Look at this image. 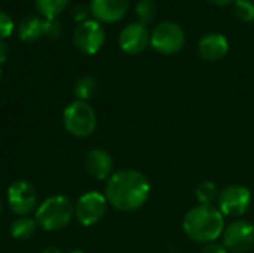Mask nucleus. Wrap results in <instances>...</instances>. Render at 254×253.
Returning a JSON list of instances; mask_svg holds the SVG:
<instances>
[{
  "label": "nucleus",
  "instance_id": "nucleus-7",
  "mask_svg": "<svg viewBox=\"0 0 254 253\" xmlns=\"http://www.w3.org/2000/svg\"><path fill=\"white\" fill-rule=\"evenodd\" d=\"M7 206L16 216H30L37 209L36 188L28 180H15L7 188Z\"/></svg>",
  "mask_w": 254,
  "mask_h": 253
},
{
  "label": "nucleus",
  "instance_id": "nucleus-19",
  "mask_svg": "<svg viewBox=\"0 0 254 253\" xmlns=\"http://www.w3.org/2000/svg\"><path fill=\"white\" fill-rule=\"evenodd\" d=\"M156 3L153 0H138L137 6H135V15L138 18V22L141 24H149L156 18L158 9H156Z\"/></svg>",
  "mask_w": 254,
  "mask_h": 253
},
{
  "label": "nucleus",
  "instance_id": "nucleus-15",
  "mask_svg": "<svg viewBox=\"0 0 254 253\" xmlns=\"http://www.w3.org/2000/svg\"><path fill=\"white\" fill-rule=\"evenodd\" d=\"M45 18L28 15L18 25V36L24 42H34L45 34Z\"/></svg>",
  "mask_w": 254,
  "mask_h": 253
},
{
  "label": "nucleus",
  "instance_id": "nucleus-8",
  "mask_svg": "<svg viewBox=\"0 0 254 253\" xmlns=\"http://www.w3.org/2000/svg\"><path fill=\"white\" fill-rule=\"evenodd\" d=\"M106 33L103 25L95 19L80 22L73 33V43L82 54L94 55L104 45Z\"/></svg>",
  "mask_w": 254,
  "mask_h": 253
},
{
  "label": "nucleus",
  "instance_id": "nucleus-2",
  "mask_svg": "<svg viewBox=\"0 0 254 253\" xmlns=\"http://www.w3.org/2000/svg\"><path fill=\"white\" fill-rule=\"evenodd\" d=\"M183 230L193 242L207 245L222 236L225 230V216L213 204H199L186 213Z\"/></svg>",
  "mask_w": 254,
  "mask_h": 253
},
{
  "label": "nucleus",
  "instance_id": "nucleus-27",
  "mask_svg": "<svg viewBox=\"0 0 254 253\" xmlns=\"http://www.w3.org/2000/svg\"><path fill=\"white\" fill-rule=\"evenodd\" d=\"M208 1H211V3H214L217 6H226V4H229V3H232L235 0H208Z\"/></svg>",
  "mask_w": 254,
  "mask_h": 253
},
{
  "label": "nucleus",
  "instance_id": "nucleus-20",
  "mask_svg": "<svg viewBox=\"0 0 254 253\" xmlns=\"http://www.w3.org/2000/svg\"><path fill=\"white\" fill-rule=\"evenodd\" d=\"M196 198H198V201L201 204L211 206V203L219 198V192H217L216 183L211 182V180H205V182L199 183L198 188H196Z\"/></svg>",
  "mask_w": 254,
  "mask_h": 253
},
{
  "label": "nucleus",
  "instance_id": "nucleus-21",
  "mask_svg": "<svg viewBox=\"0 0 254 253\" xmlns=\"http://www.w3.org/2000/svg\"><path fill=\"white\" fill-rule=\"evenodd\" d=\"M234 13L243 22L254 21V1L252 0H235Z\"/></svg>",
  "mask_w": 254,
  "mask_h": 253
},
{
  "label": "nucleus",
  "instance_id": "nucleus-17",
  "mask_svg": "<svg viewBox=\"0 0 254 253\" xmlns=\"http://www.w3.org/2000/svg\"><path fill=\"white\" fill-rule=\"evenodd\" d=\"M39 13L45 19L57 18L68 4V0H34Z\"/></svg>",
  "mask_w": 254,
  "mask_h": 253
},
{
  "label": "nucleus",
  "instance_id": "nucleus-31",
  "mask_svg": "<svg viewBox=\"0 0 254 253\" xmlns=\"http://www.w3.org/2000/svg\"><path fill=\"white\" fill-rule=\"evenodd\" d=\"M0 78H1V70H0Z\"/></svg>",
  "mask_w": 254,
  "mask_h": 253
},
{
  "label": "nucleus",
  "instance_id": "nucleus-5",
  "mask_svg": "<svg viewBox=\"0 0 254 253\" xmlns=\"http://www.w3.org/2000/svg\"><path fill=\"white\" fill-rule=\"evenodd\" d=\"M185 30L173 21L159 22L150 33V45L153 49L165 55L177 54L185 46Z\"/></svg>",
  "mask_w": 254,
  "mask_h": 253
},
{
  "label": "nucleus",
  "instance_id": "nucleus-28",
  "mask_svg": "<svg viewBox=\"0 0 254 253\" xmlns=\"http://www.w3.org/2000/svg\"><path fill=\"white\" fill-rule=\"evenodd\" d=\"M42 253H63L58 248H55V246H49V248H45Z\"/></svg>",
  "mask_w": 254,
  "mask_h": 253
},
{
  "label": "nucleus",
  "instance_id": "nucleus-11",
  "mask_svg": "<svg viewBox=\"0 0 254 253\" xmlns=\"http://www.w3.org/2000/svg\"><path fill=\"white\" fill-rule=\"evenodd\" d=\"M150 45V33L141 22L128 24L119 34V46L129 55L143 52Z\"/></svg>",
  "mask_w": 254,
  "mask_h": 253
},
{
  "label": "nucleus",
  "instance_id": "nucleus-26",
  "mask_svg": "<svg viewBox=\"0 0 254 253\" xmlns=\"http://www.w3.org/2000/svg\"><path fill=\"white\" fill-rule=\"evenodd\" d=\"M9 55V46L4 42H0V64L7 60Z\"/></svg>",
  "mask_w": 254,
  "mask_h": 253
},
{
  "label": "nucleus",
  "instance_id": "nucleus-10",
  "mask_svg": "<svg viewBox=\"0 0 254 253\" xmlns=\"http://www.w3.org/2000/svg\"><path fill=\"white\" fill-rule=\"evenodd\" d=\"M223 246L234 253H244L254 246V225L249 221L237 219L225 227Z\"/></svg>",
  "mask_w": 254,
  "mask_h": 253
},
{
  "label": "nucleus",
  "instance_id": "nucleus-14",
  "mask_svg": "<svg viewBox=\"0 0 254 253\" xmlns=\"http://www.w3.org/2000/svg\"><path fill=\"white\" fill-rule=\"evenodd\" d=\"M229 51V42L226 36L220 33H208L198 42V52L207 61L222 60Z\"/></svg>",
  "mask_w": 254,
  "mask_h": 253
},
{
  "label": "nucleus",
  "instance_id": "nucleus-29",
  "mask_svg": "<svg viewBox=\"0 0 254 253\" xmlns=\"http://www.w3.org/2000/svg\"><path fill=\"white\" fill-rule=\"evenodd\" d=\"M67 253H85V252H82V251H77V249H74V251H70V252H67Z\"/></svg>",
  "mask_w": 254,
  "mask_h": 253
},
{
  "label": "nucleus",
  "instance_id": "nucleus-24",
  "mask_svg": "<svg viewBox=\"0 0 254 253\" xmlns=\"http://www.w3.org/2000/svg\"><path fill=\"white\" fill-rule=\"evenodd\" d=\"M89 12H91V9H88V6H85V4H76L71 9V16H73L74 21H77L80 24V22L88 21Z\"/></svg>",
  "mask_w": 254,
  "mask_h": 253
},
{
  "label": "nucleus",
  "instance_id": "nucleus-18",
  "mask_svg": "<svg viewBox=\"0 0 254 253\" xmlns=\"http://www.w3.org/2000/svg\"><path fill=\"white\" fill-rule=\"evenodd\" d=\"M97 92V81L91 76L80 78L74 85V95L77 100L88 101Z\"/></svg>",
  "mask_w": 254,
  "mask_h": 253
},
{
  "label": "nucleus",
  "instance_id": "nucleus-1",
  "mask_svg": "<svg viewBox=\"0 0 254 253\" xmlns=\"http://www.w3.org/2000/svg\"><path fill=\"white\" fill-rule=\"evenodd\" d=\"M150 192V183L147 177L134 170L124 169L113 173L106 183L107 203L122 212H132L140 209Z\"/></svg>",
  "mask_w": 254,
  "mask_h": 253
},
{
  "label": "nucleus",
  "instance_id": "nucleus-4",
  "mask_svg": "<svg viewBox=\"0 0 254 253\" xmlns=\"http://www.w3.org/2000/svg\"><path fill=\"white\" fill-rule=\"evenodd\" d=\"M63 124L67 133L74 137H89L97 127V115L88 101L74 100L64 109Z\"/></svg>",
  "mask_w": 254,
  "mask_h": 253
},
{
  "label": "nucleus",
  "instance_id": "nucleus-3",
  "mask_svg": "<svg viewBox=\"0 0 254 253\" xmlns=\"http://www.w3.org/2000/svg\"><path fill=\"white\" fill-rule=\"evenodd\" d=\"M74 216V204L65 195H52L40 203L34 212L37 227L54 233L65 228Z\"/></svg>",
  "mask_w": 254,
  "mask_h": 253
},
{
  "label": "nucleus",
  "instance_id": "nucleus-9",
  "mask_svg": "<svg viewBox=\"0 0 254 253\" xmlns=\"http://www.w3.org/2000/svg\"><path fill=\"white\" fill-rule=\"evenodd\" d=\"M219 210L223 216L238 218L243 216L252 204V192L249 188L243 185H231L226 186L219 194Z\"/></svg>",
  "mask_w": 254,
  "mask_h": 253
},
{
  "label": "nucleus",
  "instance_id": "nucleus-12",
  "mask_svg": "<svg viewBox=\"0 0 254 253\" xmlns=\"http://www.w3.org/2000/svg\"><path fill=\"white\" fill-rule=\"evenodd\" d=\"M85 169L94 179L106 180L113 174V158L107 151L101 148L91 149L85 157Z\"/></svg>",
  "mask_w": 254,
  "mask_h": 253
},
{
  "label": "nucleus",
  "instance_id": "nucleus-30",
  "mask_svg": "<svg viewBox=\"0 0 254 253\" xmlns=\"http://www.w3.org/2000/svg\"><path fill=\"white\" fill-rule=\"evenodd\" d=\"M0 212H1V201H0Z\"/></svg>",
  "mask_w": 254,
  "mask_h": 253
},
{
  "label": "nucleus",
  "instance_id": "nucleus-13",
  "mask_svg": "<svg viewBox=\"0 0 254 253\" xmlns=\"http://www.w3.org/2000/svg\"><path fill=\"white\" fill-rule=\"evenodd\" d=\"M91 13L103 22H116L125 16L129 0H91Z\"/></svg>",
  "mask_w": 254,
  "mask_h": 253
},
{
  "label": "nucleus",
  "instance_id": "nucleus-16",
  "mask_svg": "<svg viewBox=\"0 0 254 253\" xmlns=\"http://www.w3.org/2000/svg\"><path fill=\"white\" fill-rule=\"evenodd\" d=\"M36 219L30 216H18L9 227V233L15 240H28L36 233Z\"/></svg>",
  "mask_w": 254,
  "mask_h": 253
},
{
  "label": "nucleus",
  "instance_id": "nucleus-25",
  "mask_svg": "<svg viewBox=\"0 0 254 253\" xmlns=\"http://www.w3.org/2000/svg\"><path fill=\"white\" fill-rule=\"evenodd\" d=\"M226 248L223 246V243H216V242H211V243H207L201 253H226Z\"/></svg>",
  "mask_w": 254,
  "mask_h": 253
},
{
  "label": "nucleus",
  "instance_id": "nucleus-22",
  "mask_svg": "<svg viewBox=\"0 0 254 253\" xmlns=\"http://www.w3.org/2000/svg\"><path fill=\"white\" fill-rule=\"evenodd\" d=\"M45 34L51 39H58L63 34V24L57 18L46 19L45 22Z\"/></svg>",
  "mask_w": 254,
  "mask_h": 253
},
{
  "label": "nucleus",
  "instance_id": "nucleus-23",
  "mask_svg": "<svg viewBox=\"0 0 254 253\" xmlns=\"http://www.w3.org/2000/svg\"><path fill=\"white\" fill-rule=\"evenodd\" d=\"M12 31H13V21H12V18L6 12L0 10V40L9 37L12 34Z\"/></svg>",
  "mask_w": 254,
  "mask_h": 253
},
{
  "label": "nucleus",
  "instance_id": "nucleus-6",
  "mask_svg": "<svg viewBox=\"0 0 254 253\" xmlns=\"http://www.w3.org/2000/svg\"><path fill=\"white\" fill-rule=\"evenodd\" d=\"M107 198L98 191H88L74 204V218L85 227L100 222L107 212Z\"/></svg>",
  "mask_w": 254,
  "mask_h": 253
}]
</instances>
